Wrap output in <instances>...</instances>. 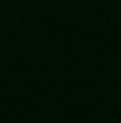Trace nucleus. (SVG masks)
<instances>
[]
</instances>
